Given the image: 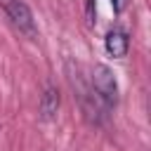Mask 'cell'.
I'll return each instance as SVG.
<instances>
[{"label":"cell","instance_id":"277c9868","mask_svg":"<svg viewBox=\"0 0 151 151\" xmlns=\"http://www.w3.org/2000/svg\"><path fill=\"white\" fill-rule=\"evenodd\" d=\"M57 111H59V92L52 85H47L42 97H40V113L45 120H52L57 116Z\"/></svg>","mask_w":151,"mask_h":151},{"label":"cell","instance_id":"7a4b0ae2","mask_svg":"<svg viewBox=\"0 0 151 151\" xmlns=\"http://www.w3.org/2000/svg\"><path fill=\"white\" fill-rule=\"evenodd\" d=\"M0 5L5 7L9 21L19 28V33H24L26 38H35V35H38L33 12L28 9V5H26L24 0H0Z\"/></svg>","mask_w":151,"mask_h":151},{"label":"cell","instance_id":"3957f363","mask_svg":"<svg viewBox=\"0 0 151 151\" xmlns=\"http://www.w3.org/2000/svg\"><path fill=\"white\" fill-rule=\"evenodd\" d=\"M104 47H106V52L111 54V57H125L127 54V47H130V38H127V33L125 31H120V28H113V31H109L106 33V38H104Z\"/></svg>","mask_w":151,"mask_h":151},{"label":"cell","instance_id":"5b68a950","mask_svg":"<svg viewBox=\"0 0 151 151\" xmlns=\"http://www.w3.org/2000/svg\"><path fill=\"white\" fill-rule=\"evenodd\" d=\"M111 5H113V9H116V12H120V9L125 7V0H111Z\"/></svg>","mask_w":151,"mask_h":151},{"label":"cell","instance_id":"6da1fadb","mask_svg":"<svg viewBox=\"0 0 151 151\" xmlns=\"http://www.w3.org/2000/svg\"><path fill=\"white\" fill-rule=\"evenodd\" d=\"M90 83H92V90L97 92V97H99L101 104L113 106V104L118 101V83H116L113 71H111L106 64H94V66H92Z\"/></svg>","mask_w":151,"mask_h":151}]
</instances>
